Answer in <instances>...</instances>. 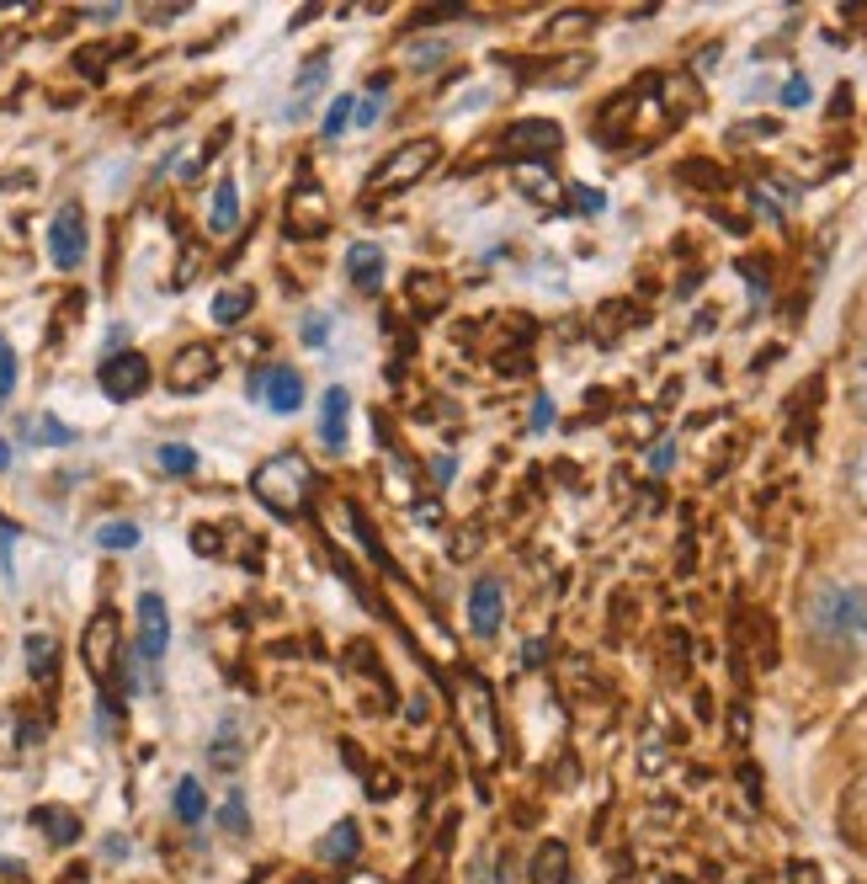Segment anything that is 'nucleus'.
Masks as SVG:
<instances>
[{"instance_id": "obj_28", "label": "nucleus", "mask_w": 867, "mask_h": 884, "mask_svg": "<svg viewBox=\"0 0 867 884\" xmlns=\"http://www.w3.org/2000/svg\"><path fill=\"white\" fill-rule=\"evenodd\" d=\"M218 826H224L229 837H250V810H245V794H229V799L218 805Z\"/></svg>"}, {"instance_id": "obj_4", "label": "nucleus", "mask_w": 867, "mask_h": 884, "mask_svg": "<svg viewBox=\"0 0 867 884\" xmlns=\"http://www.w3.org/2000/svg\"><path fill=\"white\" fill-rule=\"evenodd\" d=\"M442 160V145L431 139V134H420V139H405L394 155H384L378 160V171L367 177V187H362V203L373 209V203H384L389 192H405V187H416L431 166Z\"/></svg>"}, {"instance_id": "obj_30", "label": "nucleus", "mask_w": 867, "mask_h": 884, "mask_svg": "<svg viewBox=\"0 0 867 884\" xmlns=\"http://www.w3.org/2000/svg\"><path fill=\"white\" fill-rule=\"evenodd\" d=\"M32 443H49V448H64V443H75V432L64 427L60 416H38V422H32Z\"/></svg>"}, {"instance_id": "obj_22", "label": "nucleus", "mask_w": 867, "mask_h": 884, "mask_svg": "<svg viewBox=\"0 0 867 884\" xmlns=\"http://www.w3.org/2000/svg\"><path fill=\"white\" fill-rule=\"evenodd\" d=\"M239 757H245V741H239L235 720H224L208 746V763H213V773H239Z\"/></svg>"}, {"instance_id": "obj_52", "label": "nucleus", "mask_w": 867, "mask_h": 884, "mask_svg": "<svg viewBox=\"0 0 867 884\" xmlns=\"http://www.w3.org/2000/svg\"><path fill=\"white\" fill-rule=\"evenodd\" d=\"M416 512H420V522H426V528H437V522H442V507H437V501H420Z\"/></svg>"}, {"instance_id": "obj_25", "label": "nucleus", "mask_w": 867, "mask_h": 884, "mask_svg": "<svg viewBox=\"0 0 867 884\" xmlns=\"http://www.w3.org/2000/svg\"><path fill=\"white\" fill-rule=\"evenodd\" d=\"M591 28H597V17H591V11H559V17L543 28V43H548V49H559L565 38H580V32H591Z\"/></svg>"}, {"instance_id": "obj_47", "label": "nucleus", "mask_w": 867, "mask_h": 884, "mask_svg": "<svg viewBox=\"0 0 867 884\" xmlns=\"http://www.w3.org/2000/svg\"><path fill=\"white\" fill-rule=\"evenodd\" d=\"M548 422H554V400L538 395V405H533V432H543Z\"/></svg>"}, {"instance_id": "obj_44", "label": "nucleus", "mask_w": 867, "mask_h": 884, "mask_svg": "<svg viewBox=\"0 0 867 884\" xmlns=\"http://www.w3.org/2000/svg\"><path fill=\"white\" fill-rule=\"evenodd\" d=\"M303 341H309V347H325V341H330V320L309 315V320H303Z\"/></svg>"}, {"instance_id": "obj_48", "label": "nucleus", "mask_w": 867, "mask_h": 884, "mask_svg": "<svg viewBox=\"0 0 867 884\" xmlns=\"http://www.w3.org/2000/svg\"><path fill=\"white\" fill-rule=\"evenodd\" d=\"M378 113H384V96H367V102L357 107V123L367 128V123H378Z\"/></svg>"}, {"instance_id": "obj_38", "label": "nucleus", "mask_w": 867, "mask_h": 884, "mask_svg": "<svg viewBox=\"0 0 867 884\" xmlns=\"http://www.w3.org/2000/svg\"><path fill=\"white\" fill-rule=\"evenodd\" d=\"M569 203H575V209H586V214H601V209H607V198H601L597 187H575V192H569Z\"/></svg>"}, {"instance_id": "obj_45", "label": "nucleus", "mask_w": 867, "mask_h": 884, "mask_svg": "<svg viewBox=\"0 0 867 884\" xmlns=\"http://www.w3.org/2000/svg\"><path fill=\"white\" fill-rule=\"evenodd\" d=\"M495 368H501V373H527V368H533V352H506V358H495Z\"/></svg>"}, {"instance_id": "obj_8", "label": "nucleus", "mask_w": 867, "mask_h": 884, "mask_svg": "<svg viewBox=\"0 0 867 884\" xmlns=\"http://www.w3.org/2000/svg\"><path fill=\"white\" fill-rule=\"evenodd\" d=\"M86 667H90V677L96 682H113V671H118V661H122V650H118V613L113 608H101L96 618L86 624Z\"/></svg>"}, {"instance_id": "obj_20", "label": "nucleus", "mask_w": 867, "mask_h": 884, "mask_svg": "<svg viewBox=\"0 0 867 884\" xmlns=\"http://www.w3.org/2000/svg\"><path fill=\"white\" fill-rule=\"evenodd\" d=\"M527 874H533V884H569V848L565 842H538Z\"/></svg>"}, {"instance_id": "obj_24", "label": "nucleus", "mask_w": 867, "mask_h": 884, "mask_svg": "<svg viewBox=\"0 0 867 884\" xmlns=\"http://www.w3.org/2000/svg\"><path fill=\"white\" fill-rule=\"evenodd\" d=\"M22 656H28V671L38 677V682H54V671H60V645L49 640V635H28Z\"/></svg>"}, {"instance_id": "obj_19", "label": "nucleus", "mask_w": 867, "mask_h": 884, "mask_svg": "<svg viewBox=\"0 0 867 884\" xmlns=\"http://www.w3.org/2000/svg\"><path fill=\"white\" fill-rule=\"evenodd\" d=\"M32 826L54 842V848H69V842H81V821L69 816V810H60V805H38L32 810Z\"/></svg>"}, {"instance_id": "obj_21", "label": "nucleus", "mask_w": 867, "mask_h": 884, "mask_svg": "<svg viewBox=\"0 0 867 884\" xmlns=\"http://www.w3.org/2000/svg\"><path fill=\"white\" fill-rule=\"evenodd\" d=\"M208 230H213V235H235V230H239V187L235 182H218V187H213Z\"/></svg>"}, {"instance_id": "obj_34", "label": "nucleus", "mask_w": 867, "mask_h": 884, "mask_svg": "<svg viewBox=\"0 0 867 884\" xmlns=\"http://www.w3.org/2000/svg\"><path fill=\"white\" fill-rule=\"evenodd\" d=\"M352 113H357V107H352V96H335V102H330V113H325V139H335V134L346 128Z\"/></svg>"}, {"instance_id": "obj_16", "label": "nucleus", "mask_w": 867, "mask_h": 884, "mask_svg": "<svg viewBox=\"0 0 867 884\" xmlns=\"http://www.w3.org/2000/svg\"><path fill=\"white\" fill-rule=\"evenodd\" d=\"M357 853H362L357 821H335L325 837H320V858H325V863H335V869H352V863H357Z\"/></svg>"}, {"instance_id": "obj_31", "label": "nucleus", "mask_w": 867, "mask_h": 884, "mask_svg": "<svg viewBox=\"0 0 867 884\" xmlns=\"http://www.w3.org/2000/svg\"><path fill=\"white\" fill-rule=\"evenodd\" d=\"M160 469H165V475H192V469H197V454L181 448V443H165V448H160Z\"/></svg>"}, {"instance_id": "obj_46", "label": "nucleus", "mask_w": 867, "mask_h": 884, "mask_svg": "<svg viewBox=\"0 0 867 884\" xmlns=\"http://www.w3.org/2000/svg\"><path fill=\"white\" fill-rule=\"evenodd\" d=\"M788 884H825V874H820L814 863H793V869H788Z\"/></svg>"}, {"instance_id": "obj_41", "label": "nucleus", "mask_w": 867, "mask_h": 884, "mask_svg": "<svg viewBox=\"0 0 867 884\" xmlns=\"http://www.w3.org/2000/svg\"><path fill=\"white\" fill-rule=\"evenodd\" d=\"M852 405H857V411L867 416V358L852 368Z\"/></svg>"}, {"instance_id": "obj_35", "label": "nucleus", "mask_w": 867, "mask_h": 884, "mask_svg": "<svg viewBox=\"0 0 867 884\" xmlns=\"http://www.w3.org/2000/svg\"><path fill=\"white\" fill-rule=\"evenodd\" d=\"M442 60H448V43H442V38H426V43H416V60L410 64H416V70H431V64H442Z\"/></svg>"}, {"instance_id": "obj_14", "label": "nucleus", "mask_w": 867, "mask_h": 884, "mask_svg": "<svg viewBox=\"0 0 867 884\" xmlns=\"http://www.w3.org/2000/svg\"><path fill=\"white\" fill-rule=\"evenodd\" d=\"M346 422H352V395L346 390H325V405H320V443H325V454L346 448Z\"/></svg>"}, {"instance_id": "obj_27", "label": "nucleus", "mask_w": 867, "mask_h": 884, "mask_svg": "<svg viewBox=\"0 0 867 884\" xmlns=\"http://www.w3.org/2000/svg\"><path fill=\"white\" fill-rule=\"evenodd\" d=\"M250 305H256V288H224V294L213 299V320H218V326H235V320L250 315Z\"/></svg>"}, {"instance_id": "obj_40", "label": "nucleus", "mask_w": 867, "mask_h": 884, "mask_svg": "<svg viewBox=\"0 0 867 884\" xmlns=\"http://www.w3.org/2000/svg\"><path fill=\"white\" fill-rule=\"evenodd\" d=\"M852 496H857V501L867 507V448L852 458Z\"/></svg>"}, {"instance_id": "obj_18", "label": "nucleus", "mask_w": 867, "mask_h": 884, "mask_svg": "<svg viewBox=\"0 0 867 884\" xmlns=\"http://www.w3.org/2000/svg\"><path fill=\"white\" fill-rule=\"evenodd\" d=\"M405 305H416V315H437L448 305V283L437 273H410L405 277Z\"/></svg>"}, {"instance_id": "obj_33", "label": "nucleus", "mask_w": 867, "mask_h": 884, "mask_svg": "<svg viewBox=\"0 0 867 884\" xmlns=\"http://www.w3.org/2000/svg\"><path fill=\"white\" fill-rule=\"evenodd\" d=\"M11 390H17V352H11V341L0 336V405L11 400Z\"/></svg>"}, {"instance_id": "obj_5", "label": "nucleus", "mask_w": 867, "mask_h": 884, "mask_svg": "<svg viewBox=\"0 0 867 884\" xmlns=\"http://www.w3.org/2000/svg\"><path fill=\"white\" fill-rule=\"evenodd\" d=\"M282 230H288L293 241H314V235H325V230H330L325 187L314 182L309 171H303L299 182H293V192H288V214H282Z\"/></svg>"}, {"instance_id": "obj_53", "label": "nucleus", "mask_w": 867, "mask_h": 884, "mask_svg": "<svg viewBox=\"0 0 867 884\" xmlns=\"http://www.w3.org/2000/svg\"><path fill=\"white\" fill-rule=\"evenodd\" d=\"M538 661H548V640H527V667H538Z\"/></svg>"}, {"instance_id": "obj_55", "label": "nucleus", "mask_w": 867, "mask_h": 884, "mask_svg": "<svg viewBox=\"0 0 867 884\" xmlns=\"http://www.w3.org/2000/svg\"><path fill=\"white\" fill-rule=\"evenodd\" d=\"M6 464H11V443H0V469H6Z\"/></svg>"}, {"instance_id": "obj_36", "label": "nucleus", "mask_w": 867, "mask_h": 884, "mask_svg": "<svg viewBox=\"0 0 867 884\" xmlns=\"http://www.w3.org/2000/svg\"><path fill=\"white\" fill-rule=\"evenodd\" d=\"M192 550L208 554V560H218V550H224V533H218V528H192Z\"/></svg>"}, {"instance_id": "obj_50", "label": "nucleus", "mask_w": 867, "mask_h": 884, "mask_svg": "<svg viewBox=\"0 0 867 884\" xmlns=\"http://www.w3.org/2000/svg\"><path fill=\"white\" fill-rule=\"evenodd\" d=\"M852 113V86H841L836 96H831V118H846Z\"/></svg>"}, {"instance_id": "obj_26", "label": "nucleus", "mask_w": 867, "mask_h": 884, "mask_svg": "<svg viewBox=\"0 0 867 884\" xmlns=\"http://www.w3.org/2000/svg\"><path fill=\"white\" fill-rule=\"evenodd\" d=\"M516 187H522V192H527V198H533V203H543V209H548V214H554V209H559V203H565V198H559V182H554V177H548V171H538V166H527V171H522V177H516Z\"/></svg>"}, {"instance_id": "obj_42", "label": "nucleus", "mask_w": 867, "mask_h": 884, "mask_svg": "<svg viewBox=\"0 0 867 884\" xmlns=\"http://www.w3.org/2000/svg\"><path fill=\"white\" fill-rule=\"evenodd\" d=\"M367 794H373V799H394V794H399V778L378 767V773H373V784H367Z\"/></svg>"}, {"instance_id": "obj_15", "label": "nucleus", "mask_w": 867, "mask_h": 884, "mask_svg": "<svg viewBox=\"0 0 867 884\" xmlns=\"http://www.w3.org/2000/svg\"><path fill=\"white\" fill-rule=\"evenodd\" d=\"M346 273H352V283H357L362 294H378V288H384V251L357 241L346 251Z\"/></svg>"}, {"instance_id": "obj_23", "label": "nucleus", "mask_w": 867, "mask_h": 884, "mask_svg": "<svg viewBox=\"0 0 867 884\" xmlns=\"http://www.w3.org/2000/svg\"><path fill=\"white\" fill-rule=\"evenodd\" d=\"M171 810H176L181 826L208 821V794H203V784H197V778H181L176 794H171Z\"/></svg>"}, {"instance_id": "obj_2", "label": "nucleus", "mask_w": 867, "mask_h": 884, "mask_svg": "<svg viewBox=\"0 0 867 884\" xmlns=\"http://www.w3.org/2000/svg\"><path fill=\"white\" fill-rule=\"evenodd\" d=\"M452 714H458V731H463V746L479 767H495L506 757V735H501V714H495V693L484 688V677L463 671V682L452 688Z\"/></svg>"}, {"instance_id": "obj_9", "label": "nucleus", "mask_w": 867, "mask_h": 884, "mask_svg": "<svg viewBox=\"0 0 867 884\" xmlns=\"http://www.w3.org/2000/svg\"><path fill=\"white\" fill-rule=\"evenodd\" d=\"M559 150V123L554 118H522L506 128L501 139V155L506 160H538V155H554Z\"/></svg>"}, {"instance_id": "obj_51", "label": "nucleus", "mask_w": 867, "mask_h": 884, "mask_svg": "<svg viewBox=\"0 0 867 884\" xmlns=\"http://www.w3.org/2000/svg\"><path fill=\"white\" fill-rule=\"evenodd\" d=\"M431 480H437V486H448V480H452V458L448 454L431 458Z\"/></svg>"}, {"instance_id": "obj_39", "label": "nucleus", "mask_w": 867, "mask_h": 884, "mask_svg": "<svg viewBox=\"0 0 867 884\" xmlns=\"http://www.w3.org/2000/svg\"><path fill=\"white\" fill-rule=\"evenodd\" d=\"M809 102V81L804 75H788V86H782V107H804Z\"/></svg>"}, {"instance_id": "obj_7", "label": "nucleus", "mask_w": 867, "mask_h": 884, "mask_svg": "<svg viewBox=\"0 0 867 884\" xmlns=\"http://www.w3.org/2000/svg\"><path fill=\"white\" fill-rule=\"evenodd\" d=\"M49 256L64 273H75L86 262V214H81V203H64L60 214L49 219Z\"/></svg>"}, {"instance_id": "obj_29", "label": "nucleus", "mask_w": 867, "mask_h": 884, "mask_svg": "<svg viewBox=\"0 0 867 884\" xmlns=\"http://www.w3.org/2000/svg\"><path fill=\"white\" fill-rule=\"evenodd\" d=\"M96 544H101V550H133V544H139V528H133V522H107V528H96Z\"/></svg>"}, {"instance_id": "obj_13", "label": "nucleus", "mask_w": 867, "mask_h": 884, "mask_svg": "<svg viewBox=\"0 0 867 884\" xmlns=\"http://www.w3.org/2000/svg\"><path fill=\"white\" fill-rule=\"evenodd\" d=\"M213 373H218V352H213L208 341H192V347H181L176 363H171V390L176 395H197L203 384H213Z\"/></svg>"}, {"instance_id": "obj_17", "label": "nucleus", "mask_w": 867, "mask_h": 884, "mask_svg": "<svg viewBox=\"0 0 867 884\" xmlns=\"http://www.w3.org/2000/svg\"><path fill=\"white\" fill-rule=\"evenodd\" d=\"M330 75V54H314V60L299 70V81H293V102H288V118H303L309 107H314V96H320V86H325Z\"/></svg>"}, {"instance_id": "obj_11", "label": "nucleus", "mask_w": 867, "mask_h": 884, "mask_svg": "<svg viewBox=\"0 0 867 884\" xmlns=\"http://www.w3.org/2000/svg\"><path fill=\"white\" fill-rule=\"evenodd\" d=\"M165 650H171V613H165V597H160V592H144V597H139V661H144V667H160Z\"/></svg>"}, {"instance_id": "obj_6", "label": "nucleus", "mask_w": 867, "mask_h": 884, "mask_svg": "<svg viewBox=\"0 0 867 884\" xmlns=\"http://www.w3.org/2000/svg\"><path fill=\"white\" fill-rule=\"evenodd\" d=\"M250 400H261V405H267V411H277V416H293V411L303 405L299 368H288V363L256 368V373H250Z\"/></svg>"}, {"instance_id": "obj_12", "label": "nucleus", "mask_w": 867, "mask_h": 884, "mask_svg": "<svg viewBox=\"0 0 867 884\" xmlns=\"http://www.w3.org/2000/svg\"><path fill=\"white\" fill-rule=\"evenodd\" d=\"M501 624H506V592H501L495 576H479L469 586V629H474L479 640H495Z\"/></svg>"}, {"instance_id": "obj_32", "label": "nucleus", "mask_w": 867, "mask_h": 884, "mask_svg": "<svg viewBox=\"0 0 867 884\" xmlns=\"http://www.w3.org/2000/svg\"><path fill=\"white\" fill-rule=\"evenodd\" d=\"M682 177H687L692 187H724V171H718L714 160H687V166H682Z\"/></svg>"}, {"instance_id": "obj_1", "label": "nucleus", "mask_w": 867, "mask_h": 884, "mask_svg": "<svg viewBox=\"0 0 867 884\" xmlns=\"http://www.w3.org/2000/svg\"><path fill=\"white\" fill-rule=\"evenodd\" d=\"M809 629H814V640L841 650V656H867V586H852V581L814 586Z\"/></svg>"}, {"instance_id": "obj_10", "label": "nucleus", "mask_w": 867, "mask_h": 884, "mask_svg": "<svg viewBox=\"0 0 867 884\" xmlns=\"http://www.w3.org/2000/svg\"><path fill=\"white\" fill-rule=\"evenodd\" d=\"M96 379H101L107 400H139L150 390V363H144V352H113Z\"/></svg>"}, {"instance_id": "obj_54", "label": "nucleus", "mask_w": 867, "mask_h": 884, "mask_svg": "<svg viewBox=\"0 0 867 884\" xmlns=\"http://www.w3.org/2000/svg\"><path fill=\"white\" fill-rule=\"evenodd\" d=\"M101 848H107V858H122V853H128V842H122V837H107Z\"/></svg>"}, {"instance_id": "obj_3", "label": "nucleus", "mask_w": 867, "mask_h": 884, "mask_svg": "<svg viewBox=\"0 0 867 884\" xmlns=\"http://www.w3.org/2000/svg\"><path fill=\"white\" fill-rule=\"evenodd\" d=\"M250 490H256V501H261L267 512H277V518H303V507H309V496H314V475H309V464H303L299 454H277L250 475Z\"/></svg>"}, {"instance_id": "obj_43", "label": "nucleus", "mask_w": 867, "mask_h": 884, "mask_svg": "<svg viewBox=\"0 0 867 884\" xmlns=\"http://www.w3.org/2000/svg\"><path fill=\"white\" fill-rule=\"evenodd\" d=\"M772 134H778L772 118H756V123H740V128H735V139H772Z\"/></svg>"}, {"instance_id": "obj_37", "label": "nucleus", "mask_w": 867, "mask_h": 884, "mask_svg": "<svg viewBox=\"0 0 867 884\" xmlns=\"http://www.w3.org/2000/svg\"><path fill=\"white\" fill-rule=\"evenodd\" d=\"M448 17H463V6H431V11L410 17V32H416V28H437V22H448Z\"/></svg>"}, {"instance_id": "obj_49", "label": "nucleus", "mask_w": 867, "mask_h": 884, "mask_svg": "<svg viewBox=\"0 0 867 884\" xmlns=\"http://www.w3.org/2000/svg\"><path fill=\"white\" fill-rule=\"evenodd\" d=\"M650 464H655V475H665V469L676 464V448H671V443H660L655 454H650Z\"/></svg>"}]
</instances>
